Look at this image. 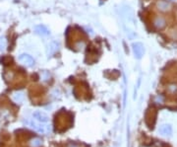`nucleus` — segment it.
<instances>
[{
  "instance_id": "3",
  "label": "nucleus",
  "mask_w": 177,
  "mask_h": 147,
  "mask_svg": "<svg viewBox=\"0 0 177 147\" xmlns=\"http://www.w3.org/2000/svg\"><path fill=\"white\" fill-rule=\"evenodd\" d=\"M33 118L35 121L38 122H42V124H47L48 121H49V118L47 117V115L41 111H36L33 114Z\"/></svg>"
},
{
  "instance_id": "2",
  "label": "nucleus",
  "mask_w": 177,
  "mask_h": 147,
  "mask_svg": "<svg viewBox=\"0 0 177 147\" xmlns=\"http://www.w3.org/2000/svg\"><path fill=\"white\" fill-rule=\"evenodd\" d=\"M133 53L135 54V57L137 59H141L145 53V48L142 42H134L132 45Z\"/></svg>"
},
{
  "instance_id": "9",
  "label": "nucleus",
  "mask_w": 177,
  "mask_h": 147,
  "mask_svg": "<svg viewBox=\"0 0 177 147\" xmlns=\"http://www.w3.org/2000/svg\"><path fill=\"white\" fill-rule=\"evenodd\" d=\"M24 98H25V95H24L23 92H16V93L13 94V100H14V102H16V103L23 102Z\"/></svg>"
},
{
  "instance_id": "15",
  "label": "nucleus",
  "mask_w": 177,
  "mask_h": 147,
  "mask_svg": "<svg viewBox=\"0 0 177 147\" xmlns=\"http://www.w3.org/2000/svg\"><path fill=\"white\" fill-rule=\"evenodd\" d=\"M169 1H172V2H175V1H177V0H169Z\"/></svg>"
},
{
  "instance_id": "10",
  "label": "nucleus",
  "mask_w": 177,
  "mask_h": 147,
  "mask_svg": "<svg viewBox=\"0 0 177 147\" xmlns=\"http://www.w3.org/2000/svg\"><path fill=\"white\" fill-rule=\"evenodd\" d=\"M58 47H59V44L57 42H51V44L49 45V50H48V54H53L55 51H57L58 50Z\"/></svg>"
},
{
  "instance_id": "8",
  "label": "nucleus",
  "mask_w": 177,
  "mask_h": 147,
  "mask_svg": "<svg viewBox=\"0 0 177 147\" xmlns=\"http://www.w3.org/2000/svg\"><path fill=\"white\" fill-rule=\"evenodd\" d=\"M36 32L41 36H47L49 35V30H48L44 25H38L36 26Z\"/></svg>"
},
{
  "instance_id": "1",
  "label": "nucleus",
  "mask_w": 177,
  "mask_h": 147,
  "mask_svg": "<svg viewBox=\"0 0 177 147\" xmlns=\"http://www.w3.org/2000/svg\"><path fill=\"white\" fill-rule=\"evenodd\" d=\"M27 124L30 127L33 128L36 131H38L39 133H48L50 131V124H42V122H38L35 121V119H29L27 121Z\"/></svg>"
},
{
  "instance_id": "12",
  "label": "nucleus",
  "mask_w": 177,
  "mask_h": 147,
  "mask_svg": "<svg viewBox=\"0 0 177 147\" xmlns=\"http://www.w3.org/2000/svg\"><path fill=\"white\" fill-rule=\"evenodd\" d=\"M6 48V39L3 37H0V51H3Z\"/></svg>"
},
{
  "instance_id": "11",
  "label": "nucleus",
  "mask_w": 177,
  "mask_h": 147,
  "mask_svg": "<svg viewBox=\"0 0 177 147\" xmlns=\"http://www.w3.org/2000/svg\"><path fill=\"white\" fill-rule=\"evenodd\" d=\"M30 146L32 147H39L41 145V140L39 139V138H35V139H33L32 141H30Z\"/></svg>"
},
{
  "instance_id": "14",
  "label": "nucleus",
  "mask_w": 177,
  "mask_h": 147,
  "mask_svg": "<svg viewBox=\"0 0 177 147\" xmlns=\"http://www.w3.org/2000/svg\"><path fill=\"white\" fill-rule=\"evenodd\" d=\"M168 91L170 93H177V85L176 84H171L168 86Z\"/></svg>"
},
{
  "instance_id": "4",
  "label": "nucleus",
  "mask_w": 177,
  "mask_h": 147,
  "mask_svg": "<svg viewBox=\"0 0 177 147\" xmlns=\"http://www.w3.org/2000/svg\"><path fill=\"white\" fill-rule=\"evenodd\" d=\"M19 60L27 66H32V65H33V63H35L33 57L30 56H29V54H26V53L21 54V56H19Z\"/></svg>"
},
{
  "instance_id": "6",
  "label": "nucleus",
  "mask_w": 177,
  "mask_h": 147,
  "mask_svg": "<svg viewBox=\"0 0 177 147\" xmlns=\"http://www.w3.org/2000/svg\"><path fill=\"white\" fill-rule=\"evenodd\" d=\"M154 26H155V29L161 30L166 26V21L162 17H157L154 21Z\"/></svg>"
},
{
  "instance_id": "5",
  "label": "nucleus",
  "mask_w": 177,
  "mask_h": 147,
  "mask_svg": "<svg viewBox=\"0 0 177 147\" xmlns=\"http://www.w3.org/2000/svg\"><path fill=\"white\" fill-rule=\"evenodd\" d=\"M157 7L160 11L161 12H167L171 9V6L167 1H164V0H160L157 3Z\"/></svg>"
},
{
  "instance_id": "7",
  "label": "nucleus",
  "mask_w": 177,
  "mask_h": 147,
  "mask_svg": "<svg viewBox=\"0 0 177 147\" xmlns=\"http://www.w3.org/2000/svg\"><path fill=\"white\" fill-rule=\"evenodd\" d=\"M158 131L164 136H170L172 134V127L170 124H162L160 127Z\"/></svg>"
},
{
  "instance_id": "13",
  "label": "nucleus",
  "mask_w": 177,
  "mask_h": 147,
  "mask_svg": "<svg viewBox=\"0 0 177 147\" xmlns=\"http://www.w3.org/2000/svg\"><path fill=\"white\" fill-rule=\"evenodd\" d=\"M155 102L157 104H160L161 105V104L164 103V97L162 95H157V96L155 98Z\"/></svg>"
}]
</instances>
